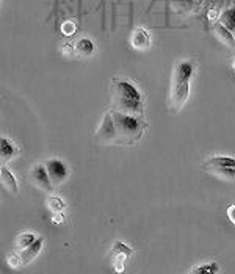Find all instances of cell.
Wrapping results in <instances>:
<instances>
[{
    "label": "cell",
    "mask_w": 235,
    "mask_h": 274,
    "mask_svg": "<svg viewBox=\"0 0 235 274\" xmlns=\"http://www.w3.org/2000/svg\"><path fill=\"white\" fill-rule=\"evenodd\" d=\"M112 102L113 110L141 116L145 113V98L129 78H115L112 83Z\"/></svg>",
    "instance_id": "1"
},
{
    "label": "cell",
    "mask_w": 235,
    "mask_h": 274,
    "mask_svg": "<svg viewBox=\"0 0 235 274\" xmlns=\"http://www.w3.org/2000/svg\"><path fill=\"white\" fill-rule=\"evenodd\" d=\"M196 66L198 61L195 58H183L176 64L169 93V108L172 111H179L186 104L188 96H190V82Z\"/></svg>",
    "instance_id": "2"
},
{
    "label": "cell",
    "mask_w": 235,
    "mask_h": 274,
    "mask_svg": "<svg viewBox=\"0 0 235 274\" xmlns=\"http://www.w3.org/2000/svg\"><path fill=\"white\" fill-rule=\"evenodd\" d=\"M113 118V124H115V141L118 144H133L136 143L141 136H143V132L146 130L148 124L135 116V115H127V113H122L118 110H110Z\"/></svg>",
    "instance_id": "3"
},
{
    "label": "cell",
    "mask_w": 235,
    "mask_h": 274,
    "mask_svg": "<svg viewBox=\"0 0 235 274\" xmlns=\"http://www.w3.org/2000/svg\"><path fill=\"white\" fill-rule=\"evenodd\" d=\"M28 179H30L31 185H35L36 188H39L42 191H51L52 187H54L49 174H47L45 163H38V165H35L33 168H31L30 174H28Z\"/></svg>",
    "instance_id": "4"
},
{
    "label": "cell",
    "mask_w": 235,
    "mask_h": 274,
    "mask_svg": "<svg viewBox=\"0 0 235 274\" xmlns=\"http://www.w3.org/2000/svg\"><path fill=\"white\" fill-rule=\"evenodd\" d=\"M113 266H115V271L118 272H122L124 268H125V263H127L129 257L133 254V249L125 245L124 241L121 240H116L113 243Z\"/></svg>",
    "instance_id": "5"
},
{
    "label": "cell",
    "mask_w": 235,
    "mask_h": 274,
    "mask_svg": "<svg viewBox=\"0 0 235 274\" xmlns=\"http://www.w3.org/2000/svg\"><path fill=\"white\" fill-rule=\"evenodd\" d=\"M47 174H49L52 185H60L68 179V168L60 158H51L45 162Z\"/></svg>",
    "instance_id": "6"
},
{
    "label": "cell",
    "mask_w": 235,
    "mask_h": 274,
    "mask_svg": "<svg viewBox=\"0 0 235 274\" xmlns=\"http://www.w3.org/2000/svg\"><path fill=\"white\" fill-rule=\"evenodd\" d=\"M130 45L136 51H146L151 47V33L145 28H135L130 36Z\"/></svg>",
    "instance_id": "7"
},
{
    "label": "cell",
    "mask_w": 235,
    "mask_h": 274,
    "mask_svg": "<svg viewBox=\"0 0 235 274\" xmlns=\"http://www.w3.org/2000/svg\"><path fill=\"white\" fill-rule=\"evenodd\" d=\"M42 245H44V238H42V237H38L30 246H27L25 249L19 251V254H21V266H25V265L33 262L35 257L41 252Z\"/></svg>",
    "instance_id": "8"
},
{
    "label": "cell",
    "mask_w": 235,
    "mask_h": 274,
    "mask_svg": "<svg viewBox=\"0 0 235 274\" xmlns=\"http://www.w3.org/2000/svg\"><path fill=\"white\" fill-rule=\"evenodd\" d=\"M206 168H235V158L227 155H213L202 163V169Z\"/></svg>",
    "instance_id": "9"
},
{
    "label": "cell",
    "mask_w": 235,
    "mask_h": 274,
    "mask_svg": "<svg viewBox=\"0 0 235 274\" xmlns=\"http://www.w3.org/2000/svg\"><path fill=\"white\" fill-rule=\"evenodd\" d=\"M16 154H18V148L14 146V143L8 138L0 140V155H2V163L5 165L8 160H11Z\"/></svg>",
    "instance_id": "10"
},
{
    "label": "cell",
    "mask_w": 235,
    "mask_h": 274,
    "mask_svg": "<svg viewBox=\"0 0 235 274\" xmlns=\"http://www.w3.org/2000/svg\"><path fill=\"white\" fill-rule=\"evenodd\" d=\"M0 177H2V185H4V188H7L8 191H11L13 195H18V182H16V177L13 175V172L8 169V168H5V166H2V169H0Z\"/></svg>",
    "instance_id": "11"
},
{
    "label": "cell",
    "mask_w": 235,
    "mask_h": 274,
    "mask_svg": "<svg viewBox=\"0 0 235 274\" xmlns=\"http://www.w3.org/2000/svg\"><path fill=\"white\" fill-rule=\"evenodd\" d=\"M215 35L219 41H223V44H226L227 47H235V38L232 35V31L227 30L226 27H223L221 24H215Z\"/></svg>",
    "instance_id": "12"
},
{
    "label": "cell",
    "mask_w": 235,
    "mask_h": 274,
    "mask_svg": "<svg viewBox=\"0 0 235 274\" xmlns=\"http://www.w3.org/2000/svg\"><path fill=\"white\" fill-rule=\"evenodd\" d=\"M219 24L233 33L235 31V8H227L226 11L219 14Z\"/></svg>",
    "instance_id": "13"
},
{
    "label": "cell",
    "mask_w": 235,
    "mask_h": 274,
    "mask_svg": "<svg viewBox=\"0 0 235 274\" xmlns=\"http://www.w3.org/2000/svg\"><path fill=\"white\" fill-rule=\"evenodd\" d=\"M75 52L78 55H82V57H89L92 52H94V44L89 38H82V39H78L77 44H75Z\"/></svg>",
    "instance_id": "14"
},
{
    "label": "cell",
    "mask_w": 235,
    "mask_h": 274,
    "mask_svg": "<svg viewBox=\"0 0 235 274\" xmlns=\"http://www.w3.org/2000/svg\"><path fill=\"white\" fill-rule=\"evenodd\" d=\"M219 271V265L218 262H209V263H202L199 266H195L192 269L193 274H218Z\"/></svg>",
    "instance_id": "15"
},
{
    "label": "cell",
    "mask_w": 235,
    "mask_h": 274,
    "mask_svg": "<svg viewBox=\"0 0 235 274\" xmlns=\"http://www.w3.org/2000/svg\"><path fill=\"white\" fill-rule=\"evenodd\" d=\"M36 238L38 237L31 232H24V234L18 235V238H16V249H19V251L25 249L27 246H30L31 243H33Z\"/></svg>",
    "instance_id": "16"
},
{
    "label": "cell",
    "mask_w": 235,
    "mask_h": 274,
    "mask_svg": "<svg viewBox=\"0 0 235 274\" xmlns=\"http://www.w3.org/2000/svg\"><path fill=\"white\" fill-rule=\"evenodd\" d=\"M47 207H49V210L52 213H60V212L65 210L66 204H65V201H63L60 196H51L49 201H47Z\"/></svg>",
    "instance_id": "17"
},
{
    "label": "cell",
    "mask_w": 235,
    "mask_h": 274,
    "mask_svg": "<svg viewBox=\"0 0 235 274\" xmlns=\"http://www.w3.org/2000/svg\"><path fill=\"white\" fill-rule=\"evenodd\" d=\"M75 30H77V27L71 21H68V22H65V24L61 25V33L65 35V36H72L75 33Z\"/></svg>",
    "instance_id": "18"
},
{
    "label": "cell",
    "mask_w": 235,
    "mask_h": 274,
    "mask_svg": "<svg viewBox=\"0 0 235 274\" xmlns=\"http://www.w3.org/2000/svg\"><path fill=\"white\" fill-rule=\"evenodd\" d=\"M8 263L13 268H19L21 266V254H19V251H16L11 255H8Z\"/></svg>",
    "instance_id": "19"
},
{
    "label": "cell",
    "mask_w": 235,
    "mask_h": 274,
    "mask_svg": "<svg viewBox=\"0 0 235 274\" xmlns=\"http://www.w3.org/2000/svg\"><path fill=\"white\" fill-rule=\"evenodd\" d=\"M227 218H229V221L232 222V224H235V204H232V205H229V208H227Z\"/></svg>",
    "instance_id": "20"
},
{
    "label": "cell",
    "mask_w": 235,
    "mask_h": 274,
    "mask_svg": "<svg viewBox=\"0 0 235 274\" xmlns=\"http://www.w3.org/2000/svg\"><path fill=\"white\" fill-rule=\"evenodd\" d=\"M52 222L54 224H63L65 222V216H63V213H54V218H52Z\"/></svg>",
    "instance_id": "21"
},
{
    "label": "cell",
    "mask_w": 235,
    "mask_h": 274,
    "mask_svg": "<svg viewBox=\"0 0 235 274\" xmlns=\"http://www.w3.org/2000/svg\"><path fill=\"white\" fill-rule=\"evenodd\" d=\"M209 19H210L212 22H216V19H219V13H218V10H215V8L210 10V13H209Z\"/></svg>",
    "instance_id": "22"
},
{
    "label": "cell",
    "mask_w": 235,
    "mask_h": 274,
    "mask_svg": "<svg viewBox=\"0 0 235 274\" xmlns=\"http://www.w3.org/2000/svg\"><path fill=\"white\" fill-rule=\"evenodd\" d=\"M232 68L235 69V58H233V63H232Z\"/></svg>",
    "instance_id": "23"
}]
</instances>
